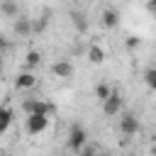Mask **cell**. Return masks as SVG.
<instances>
[{
	"label": "cell",
	"mask_w": 156,
	"mask_h": 156,
	"mask_svg": "<svg viewBox=\"0 0 156 156\" xmlns=\"http://www.w3.org/2000/svg\"><path fill=\"white\" fill-rule=\"evenodd\" d=\"M46 127H49V115H27V122H24L27 134L39 136L46 132Z\"/></svg>",
	"instance_id": "cell-1"
},
{
	"label": "cell",
	"mask_w": 156,
	"mask_h": 156,
	"mask_svg": "<svg viewBox=\"0 0 156 156\" xmlns=\"http://www.w3.org/2000/svg\"><path fill=\"white\" fill-rule=\"evenodd\" d=\"M85 141H88L85 129H83V127H78V124H73V127L68 129V149L80 154V151L85 149Z\"/></svg>",
	"instance_id": "cell-2"
},
{
	"label": "cell",
	"mask_w": 156,
	"mask_h": 156,
	"mask_svg": "<svg viewBox=\"0 0 156 156\" xmlns=\"http://www.w3.org/2000/svg\"><path fill=\"white\" fill-rule=\"evenodd\" d=\"M22 112L24 115H51V105L39 98H27L22 102Z\"/></svg>",
	"instance_id": "cell-3"
},
{
	"label": "cell",
	"mask_w": 156,
	"mask_h": 156,
	"mask_svg": "<svg viewBox=\"0 0 156 156\" xmlns=\"http://www.w3.org/2000/svg\"><path fill=\"white\" fill-rule=\"evenodd\" d=\"M119 132H122L124 136L136 134V132H139V119H136L132 112H124V115L119 117Z\"/></svg>",
	"instance_id": "cell-4"
},
{
	"label": "cell",
	"mask_w": 156,
	"mask_h": 156,
	"mask_svg": "<svg viewBox=\"0 0 156 156\" xmlns=\"http://www.w3.org/2000/svg\"><path fill=\"white\" fill-rule=\"evenodd\" d=\"M51 73H54V76H58V78H63V80H68V78H73L76 68H73V63H71V61L61 58V61H56V63L51 66Z\"/></svg>",
	"instance_id": "cell-5"
},
{
	"label": "cell",
	"mask_w": 156,
	"mask_h": 156,
	"mask_svg": "<svg viewBox=\"0 0 156 156\" xmlns=\"http://www.w3.org/2000/svg\"><path fill=\"white\" fill-rule=\"evenodd\" d=\"M119 110H122V98H119V93H117V90H112V95L102 102V112H105L107 117H115Z\"/></svg>",
	"instance_id": "cell-6"
},
{
	"label": "cell",
	"mask_w": 156,
	"mask_h": 156,
	"mask_svg": "<svg viewBox=\"0 0 156 156\" xmlns=\"http://www.w3.org/2000/svg\"><path fill=\"white\" fill-rule=\"evenodd\" d=\"M34 85H37V76H34L32 71L17 73V78H15V88H17V90H29V88H34Z\"/></svg>",
	"instance_id": "cell-7"
},
{
	"label": "cell",
	"mask_w": 156,
	"mask_h": 156,
	"mask_svg": "<svg viewBox=\"0 0 156 156\" xmlns=\"http://www.w3.org/2000/svg\"><path fill=\"white\" fill-rule=\"evenodd\" d=\"M100 20H102V27H107V29H115V27L119 24V12H117L115 7H105Z\"/></svg>",
	"instance_id": "cell-8"
},
{
	"label": "cell",
	"mask_w": 156,
	"mask_h": 156,
	"mask_svg": "<svg viewBox=\"0 0 156 156\" xmlns=\"http://www.w3.org/2000/svg\"><path fill=\"white\" fill-rule=\"evenodd\" d=\"M12 29H15V34H20V37H29V34H32V20L24 17V15H20V17L15 20Z\"/></svg>",
	"instance_id": "cell-9"
},
{
	"label": "cell",
	"mask_w": 156,
	"mask_h": 156,
	"mask_svg": "<svg viewBox=\"0 0 156 156\" xmlns=\"http://www.w3.org/2000/svg\"><path fill=\"white\" fill-rule=\"evenodd\" d=\"M0 12H2L5 17L17 20V17H20V5H17V0H0Z\"/></svg>",
	"instance_id": "cell-10"
},
{
	"label": "cell",
	"mask_w": 156,
	"mask_h": 156,
	"mask_svg": "<svg viewBox=\"0 0 156 156\" xmlns=\"http://www.w3.org/2000/svg\"><path fill=\"white\" fill-rule=\"evenodd\" d=\"M88 61H90V63H102V61H105V49L98 46V44H93V46L88 49Z\"/></svg>",
	"instance_id": "cell-11"
},
{
	"label": "cell",
	"mask_w": 156,
	"mask_h": 156,
	"mask_svg": "<svg viewBox=\"0 0 156 156\" xmlns=\"http://www.w3.org/2000/svg\"><path fill=\"white\" fill-rule=\"evenodd\" d=\"M39 63H41V51L39 49H29L27 56H24V66L27 68H37Z\"/></svg>",
	"instance_id": "cell-12"
},
{
	"label": "cell",
	"mask_w": 156,
	"mask_h": 156,
	"mask_svg": "<svg viewBox=\"0 0 156 156\" xmlns=\"http://www.w3.org/2000/svg\"><path fill=\"white\" fill-rule=\"evenodd\" d=\"M12 124V110L10 107H0V134H5Z\"/></svg>",
	"instance_id": "cell-13"
},
{
	"label": "cell",
	"mask_w": 156,
	"mask_h": 156,
	"mask_svg": "<svg viewBox=\"0 0 156 156\" xmlns=\"http://www.w3.org/2000/svg\"><path fill=\"white\" fill-rule=\"evenodd\" d=\"M71 20H73V27L78 29V34H85V32H88L85 15H80V12H71Z\"/></svg>",
	"instance_id": "cell-14"
},
{
	"label": "cell",
	"mask_w": 156,
	"mask_h": 156,
	"mask_svg": "<svg viewBox=\"0 0 156 156\" xmlns=\"http://www.w3.org/2000/svg\"><path fill=\"white\" fill-rule=\"evenodd\" d=\"M110 95H112V88H110L107 83H98V85H95V98H98L100 102H105Z\"/></svg>",
	"instance_id": "cell-15"
},
{
	"label": "cell",
	"mask_w": 156,
	"mask_h": 156,
	"mask_svg": "<svg viewBox=\"0 0 156 156\" xmlns=\"http://www.w3.org/2000/svg\"><path fill=\"white\" fill-rule=\"evenodd\" d=\"M46 17H49V15H46ZM46 17H41V20H32V34H41V32L46 29V24H49Z\"/></svg>",
	"instance_id": "cell-16"
},
{
	"label": "cell",
	"mask_w": 156,
	"mask_h": 156,
	"mask_svg": "<svg viewBox=\"0 0 156 156\" xmlns=\"http://www.w3.org/2000/svg\"><path fill=\"white\" fill-rule=\"evenodd\" d=\"M144 80H146V85L151 90H156V68H146L144 71Z\"/></svg>",
	"instance_id": "cell-17"
},
{
	"label": "cell",
	"mask_w": 156,
	"mask_h": 156,
	"mask_svg": "<svg viewBox=\"0 0 156 156\" xmlns=\"http://www.w3.org/2000/svg\"><path fill=\"white\" fill-rule=\"evenodd\" d=\"M139 44H141V39H139V37H134V34H129V37H127V41H124V46H127V49H136Z\"/></svg>",
	"instance_id": "cell-18"
},
{
	"label": "cell",
	"mask_w": 156,
	"mask_h": 156,
	"mask_svg": "<svg viewBox=\"0 0 156 156\" xmlns=\"http://www.w3.org/2000/svg\"><path fill=\"white\" fill-rule=\"evenodd\" d=\"M146 10H149L151 15H156V0H146Z\"/></svg>",
	"instance_id": "cell-19"
},
{
	"label": "cell",
	"mask_w": 156,
	"mask_h": 156,
	"mask_svg": "<svg viewBox=\"0 0 156 156\" xmlns=\"http://www.w3.org/2000/svg\"><path fill=\"white\" fill-rule=\"evenodd\" d=\"M80 156H98V154H95L93 149H83V151H80Z\"/></svg>",
	"instance_id": "cell-20"
},
{
	"label": "cell",
	"mask_w": 156,
	"mask_h": 156,
	"mask_svg": "<svg viewBox=\"0 0 156 156\" xmlns=\"http://www.w3.org/2000/svg\"><path fill=\"white\" fill-rule=\"evenodd\" d=\"M5 46H7V41H5V37H0V51H2Z\"/></svg>",
	"instance_id": "cell-21"
},
{
	"label": "cell",
	"mask_w": 156,
	"mask_h": 156,
	"mask_svg": "<svg viewBox=\"0 0 156 156\" xmlns=\"http://www.w3.org/2000/svg\"><path fill=\"white\" fill-rule=\"evenodd\" d=\"M154 22H156V15H154Z\"/></svg>",
	"instance_id": "cell-22"
}]
</instances>
